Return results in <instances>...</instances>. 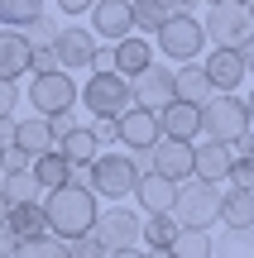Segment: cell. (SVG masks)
Listing matches in <instances>:
<instances>
[{
	"instance_id": "obj_1",
	"label": "cell",
	"mask_w": 254,
	"mask_h": 258,
	"mask_svg": "<svg viewBox=\"0 0 254 258\" xmlns=\"http://www.w3.org/2000/svg\"><path fill=\"white\" fill-rule=\"evenodd\" d=\"M96 211H101V206H96V191H91V186H82V182L53 186V191H48V201H43L48 234H53V239H77V234H91Z\"/></svg>"
},
{
	"instance_id": "obj_2",
	"label": "cell",
	"mask_w": 254,
	"mask_h": 258,
	"mask_svg": "<svg viewBox=\"0 0 254 258\" xmlns=\"http://www.w3.org/2000/svg\"><path fill=\"white\" fill-rule=\"evenodd\" d=\"M72 182L91 186L96 196H106V201H125V196H134V182H139V167H134L130 153H96L86 167H72Z\"/></svg>"
},
{
	"instance_id": "obj_3",
	"label": "cell",
	"mask_w": 254,
	"mask_h": 258,
	"mask_svg": "<svg viewBox=\"0 0 254 258\" xmlns=\"http://www.w3.org/2000/svg\"><path fill=\"white\" fill-rule=\"evenodd\" d=\"M245 129H254L249 120V105L240 91H216L207 105H201V134L216 139V144H235Z\"/></svg>"
},
{
	"instance_id": "obj_4",
	"label": "cell",
	"mask_w": 254,
	"mask_h": 258,
	"mask_svg": "<svg viewBox=\"0 0 254 258\" xmlns=\"http://www.w3.org/2000/svg\"><path fill=\"white\" fill-rule=\"evenodd\" d=\"M173 220H178L182 230H211V225H221V191H216V182H197V177L178 182Z\"/></svg>"
},
{
	"instance_id": "obj_5",
	"label": "cell",
	"mask_w": 254,
	"mask_h": 258,
	"mask_svg": "<svg viewBox=\"0 0 254 258\" xmlns=\"http://www.w3.org/2000/svg\"><path fill=\"white\" fill-rule=\"evenodd\" d=\"M154 48L163 57H173V62H197L201 48H207V29L192 15H168L163 29H154Z\"/></svg>"
},
{
	"instance_id": "obj_6",
	"label": "cell",
	"mask_w": 254,
	"mask_h": 258,
	"mask_svg": "<svg viewBox=\"0 0 254 258\" xmlns=\"http://www.w3.org/2000/svg\"><path fill=\"white\" fill-rule=\"evenodd\" d=\"M77 96H82V105L91 115H111V120H120V115L134 105L130 77H120V72H91V82H86Z\"/></svg>"
},
{
	"instance_id": "obj_7",
	"label": "cell",
	"mask_w": 254,
	"mask_h": 258,
	"mask_svg": "<svg viewBox=\"0 0 254 258\" xmlns=\"http://www.w3.org/2000/svg\"><path fill=\"white\" fill-rule=\"evenodd\" d=\"M201 29H207V43H216V48H240V43L254 34V19H249L245 5H235V0H221V5H207Z\"/></svg>"
},
{
	"instance_id": "obj_8",
	"label": "cell",
	"mask_w": 254,
	"mask_h": 258,
	"mask_svg": "<svg viewBox=\"0 0 254 258\" xmlns=\"http://www.w3.org/2000/svg\"><path fill=\"white\" fill-rule=\"evenodd\" d=\"M29 105H34V115H58V110H77V82L67 67H58V72H34V82H29Z\"/></svg>"
},
{
	"instance_id": "obj_9",
	"label": "cell",
	"mask_w": 254,
	"mask_h": 258,
	"mask_svg": "<svg viewBox=\"0 0 254 258\" xmlns=\"http://www.w3.org/2000/svg\"><path fill=\"white\" fill-rule=\"evenodd\" d=\"M139 230H144V215H134L130 206H120V201H115L111 211H96V225H91V234L106 249H134V244H139Z\"/></svg>"
},
{
	"instance_id": "obj_10",
	"label": "cell",
	"mask_w": 254,
	"mask_h": 258,
	"mask_svg": "<svg viewBox=\"0 0 254 258\" xmlns=\"http://www.w3.org/2000/svg\"><path fill=\"white\" fill-rule=\"evenodd\" d=\"M130 96H134V105H144V110H154V115H159L163 105H173V101H178V96H173V67L149 62L139 77H130Z\"/></svg>"
},
{
	"instance_id": "obj_11",
	"label": "cell",
	"mask_w": 254,
	"mask_h": 258,
	"mask_svg": "<svg viewBox=\"0 0 254 258\" xmlns=\"http://www.w3.org/2000/svg\"><path fill=\"white\" fill-rule=\"evenodd\" d=\"M86 19H91V34H101L106 43H120L125 34H134V10H130V0H96Z\"/></svg>"
},
{
	"instance_id": "obj_12",
	"label": "cell",
	"mask_w": 254,
	"mask_h": 258,
	"mask_svg": "<svg viewBox=\"0 0 254 258\" xmlns=\"http://www.w3.org/2000/svg\"><path fill=\"white\" fill-rule=\"evenodd\" d=\"M163 139V124L154 110H144V105H130V110L120 115V144L130 148H154Z\"/></svg>"
},
{
	"instance_id": "obj_13",
	"label": "cell",
	"mask_w": 254,
	"mask_h": 258,
	"mask_svg": "<svg viewBox=\"0 0 254 258\" xmlns=\"http://www.w3.org/2000/svg\"><path fill=\"white\" fill-rule=\"evenodd\" d=\"M207 77H211V86L216 91H240V82H245V57H240V48H211V57L207 62Z\"/></svg>"
},
{
	"instance_id": "obj_14",
	"label": "cell",
	"mask_w": 254,
	"mask_h": 258,
	"mask_svg": "<svg viewBox=\"0 0 254 258\" xmlns=\"http://www.w3.org/2000/svg\"><path fill=\"white\" fill-rule=\"evenodd\" d=\"M230 163H235L230 158V144H216V139L211 144H192V177L197 182H226Z\"/></svg>"
},
{
	"instance_id": "obj_15",
	"label": "cell",
	"mask_w": 254,
	"mask_h": 258,
	"mask_svg": "<svg viewBox=\"0 0 254 258\" xmlns=\"http://www.w3.org/2000/svg\"><path fill=\"white\" fill-rule=\"evenodd\" d=\"M53 53H58V67H91L96 34H91V29H58Z\"/></svg>"
},
{
	"instance_id": "obj_16",
	"label": "cell",
	"mask_w": 254,
	"mask_h": 258,
	"mask_svg": "<svg viewBox=\"0 0 254 258\" xmlns=\"http://www.w3.org/2000/svg\"><path fill=\"white\" fill-rule=\"evenodd\" d=\"M154 172L168 177V182H187L192 177V144H182V139H159V144H154Z\"/></svg>"
},
{
	"instance_id": "obj_17",
	"label": "cell",
	"mask_w": 254,
	"mask_h": 258,
	"mask_svg": "<svg viewBox=\"0 0 254 258\" xmlns=\"http://www.w3.org/2000/svg\"><path fill=\"white\" fill-rule=\"evenodd\" d=\"M159 124H163V139H182V144H192V139L201 134V105L173 101V105L159 110Z\"/></svg>"
},
{
	"instance_id": "obj_18",
	"label": "cell",
	"mask_w": 254,
	"mask_h": 258,
	"mask_svg": "<svg viewBox=\"0 0 254 258\" xmlns=\"http://www.w3.org/2000/svg\"><path fill=\"white\" fill-rule=\"evenodd\" d=\"M134 196H139L144 215L173 211V201H178V182H168V177H159V172H139V182H134Z\"/></svg>"
},
{
	"instance_id": "obj_19",
	"label": "cell",
	"mask_w": 254,
	"mask_h": 258,
	"mask_svg": "<svg viewBox=\"0 0 254 258\" xmlns=\"http://www.w3.org/2000/svg\"><path fill=\"white\" fill-rule=\"evenodd\" d=\"M29 67H34V43L24 34H0V77L19 82Z\"/></svg>"
},
{
	"instance_id": "obj_20",
	"label": "cell",
	"mask_w": 254,
	"mask_h": 258,
	"mask_svg": "<svg viewBox=\"0 0 254 258\" xmlns=\"http://www.w3.org/2000/svg\"><path fill=\"white\" fill-rule=\"evenodd\" d=\"M173 96H178V101H187V105H207L211 96H216V86H211L207 67L187 62V67H178V72H173Z\"/></svg>"
},
{
	"instance_id": "obj_21",
	"label": "cell",
	"mask_w": 254,
	"mask_h": 258,
	"mask_svg": "<svg viewBox=\"0 0 254 258\" xmlns=\"http://www.w3.org/2000/svg\"><path fill=\"white\" fill-rule=\"evenodd\" d=\"M149 62H154V43L144 34H125L120 43H115V72L120 77H139Z\"/></svg>"
},
{
	"instance_id": "obj_22",
	"label": "cell",
	"mask_w": 254,
	"mask_h": 258,
	"mask_svg": "<svg viewBox=\"0 0 254 258\" xmlns=\"http://www.w3.org/2000/svg\"><path fill=\"white\" fill-rule=\"evenodd\" d=\"M5 230L15 234V239H43V234H48V215H43V201L10 206V215H5Z\"/></svg>"
},
{
	"instance_id": "obj_23",
	"label": "cell",
	"mask_w": 254,
	"mask_h": 258,
	"mask_svg": "<svg viewBox=\"0 0 254 258\" xmlns=\"http://www.w3.org/2000/svg\"><path fill=\"white\" fill-rule=\"evenodd\" d=\"M15 144L24 148L29 158H38V153H48V148H58L48 115H29V120H19V124H15Z\"/></svg>"
},
{
	"instance_id": "obj_24",
	"label": "cell",
	"mask_w": 254,
	"mask_h": 258,
	"mask_svg": "<svg viewBox=\"0 0 254 258\" xmlns=\"http://www.w3.org/2000/svg\"><path fill=\"white\" fill-rule=\"evenodd\" d=\"M221 225H226V230H254V191L230 186V191L221 196Z\"/></svg>"
},
{
	"instance_id": "obj_25",
	"label": "cell",
	"mask_w": 254,
	"mask_h": 258,
	"mask_svg": "<svg viewBox=\"0 0 254 258\" xmlns=\"http://www.w3.org/2000/svg\"><path fill=\"white\" fill-rule=\"evenodd\" d=\"M29 172H34V182L43 186V191H53V186L72 182V163H67L58 148H48V153H38L34 163H29Z\"/></svg>"
},
{
	"instance_id": "obj_26",
	"label": "cell",
	"mask_w": 254,
	"mask_h": 258,
	"mask_svg": "<svg viewBox=\"0 0 254 258\" xmlns=\"http://www.w3.org/2000/svg\"><path fill=\"white\" fill-rule=\"evenodd\" d=\"M58 153H63L72 167H86L96 153H101V144H96V134H91V129H82V124H77L72 134H63V139H58Z\"/></svg>"
},
{
	"instance_id": "obj_27",
	"label": "cell",
	"mask_w": 254,
	"mask_h": 258,
	"mask_svg": "<svg viewBox=\"0 0 254 258\" xmlns=\"http://www.w3.org/2000/svg\"><path fill=\"white\" fill-rule=\"evenodd\" d=\"M168 249L173 258H216V239H211V230H178Z\"/></svg>"
},
{
	"instance_id": "obj_28",
	"label": "cell",
	"mask_w": 254,
	"mask_h": 258,
	"mask_svg": "<svg viewBox=\"0 0 254 258\" xmlns=\"http://www.w3.org/2000/svg\"><path fill=\"white\" fill-rule=\"evenodd\" d=\"M178 230H182V225L173 220V211H159V215H149V220H144L139 239L149 244V249H168V244L178 239Z\"/></svg>"
},
{
	"instance_id": "obj_29",
	"label": "cell",
	"mask_w": 254,
	"mask_h": 258,
	"mask_svg": "<svg viewBox=\"0 0 254 258\" xmlns=\"http://www.w3.org/2000/svg\"><path fill=\"white\" fill-rule=\"evenodd\" d=\"M34 19H43V0H0V24L29 29Z\"/></svg>"
},
{
	"instance_id": "obj_30",
	"label": "cell",
	"mask_w": 254,
	"mask_h": 258,
	"mask_svg": "<svg viewBox=\"0 0 254 258\" xmlns=\"http://www.w3.org/2000/svg\"><path fill=\"white\" fill-rule=\"evenodd\" d=\"M130 10H134V29H163V19L168 15H178L173 10V0H130Z\"/></svg>"
},
{
	"instance_id": "obj_31",
	"label": "cell",
	"mask_w": 254,
	"mask_h": 258,
	"mask_svg": "<svg viewBox=\"0 0 254 258\" xmlns=\"http://www.w3.org/2000/svg\"><path fill=\"white\" fill-rule=\"evenodd\" d=\"M0 191H5L10 206H29V201H38V191H43V186L34 182V172H10L5 182H0Z\"/></svg>"
},
{
	"instance_id": "obj_32",
	"label": "cell",
	"mask_w": 254,
	"mask_h": 258,
	"mask_svg": "<svg viewBox=\"0 0 254 258\" xmlns=\"http://www.w3.org/2000/svg\"><path fill=\"white\" fill-rule=\"evenodd\" d=\"M15 258H67V239H53V234H43V239H19Z\"/></svg>"
},
{
	"instance_id": "obj_33",
	"label": "cell",
	"mask_w": 254,
	"mask_h": 258,
	"mask_svg": "<svg viewBox=\"0 0 254 258\" xmlns=\"http://www.w3.org/2000/svg\"><path fill=\"white\" fill-rule=\"evenodd\" d=\"M221 253L226 258H254V230H226Z\"/></svg>"
},
{
	"instance_id": "obj_34",
	"label": "cell",
	"mask_w": 254,
	"mask_h": 258,
	"mask_svg": "<svg viewBox=\"0 0 254 258\" xmlns=\"http://www.w3.org/2000/svg\"><path fill=\"white\" fill-rule=\"evenodd\" d=\"M67 258H111V249L96 234H77V239H67Z\"/></svg>"
},
{
	"instance_id": "obj_35",
	"label": "cell",
	"mask_w": 254,
	"mask_h": 258,
	"mask_svg": "<svg viewBox=\"0 0 254 258\" xmlns=\"http://www.w3.org/2000/svg\"><path fill=\"white\" fill-rule=\"evenodd\" d=\"M29 163H34V158H29L24 153V148H19V144H5V153H0V172H29Z\"/></svg>"
},
{
	"instance_id": "obj_36",
	"label": "cell",
	"mask_w": 254,
	"mask_h": 258,
	"mask_svg": "<svg viewBox=\"0 0 254 258\" xmlns=\"http://www.w3.org/2000/svg\"><path fill=\"white\" fill-rule=\"evenodd\" d=\"M230 186H254V158H235V163H230V177H226Z\"/></svg>"
},
{
	"instance_id": "obj_37",
	"label": "cell",
	"mask_w": 254,
	"mask_h": 258,
	"mask_svg": "<svg viewBox=\"0 0 254 258\" xmlns=\"http://www.w3.org/2000/svg\"><path fill=\"white\" fill-rule=\"evenodd\" d=\"M91 134H96V144H120V120H111V115H96Z\"/></svg>"
},
{
	"instance_id": "obj_38",
	"label": "cell",
	"mask_w": 254,
	"mask_h": 258,
	"mask_svg": "<svg viewBox=\"0 0 254 258\" xmlns=\"http://www.w3.org/2000/svg\"><path fill=\"white\" fill-rule=\"evenodd\" d=\"M29 72H58V53H53V43L34 48V67H29Z\"/></svg>"
},
{
	"instance_id": "obj_39",
	"label": "cell",
	"mask_w": 254,
	"mask_h": 258,
	"mask_svg": "<svg viewBox=\"0 0 254 258\" xmlns=\"http://www.w3.org/2000/svg\"><path fill=\"white\" fill-rule=\"evenodd\" d=\"M15 105H19V82L0 77V115H15Z\"/></svg>"
},
{
	"instance_id": "obj_40",
	"label": "cell",
	"mask_w": 254,
	"mask_h": 258,
	"mask_svg": "<svg viewBox=\"0 0 254 258\" xmlns=\"http://www.w3.org/2000/svg\"><path fill=\"white\" fill-rule=\"evenodd\" d=\"M91 72H115V43H96V57H91Z\"/></svg>"
},
{
	"instance_id": "obj_41",
	"label": "cell",
	"mask_w": 254,
	"mask_h": 258,
	"mask_svg": "<svg viewBox=\"0 0 254 258\" xmlns=\"http://www.w3.org/2000/svg\"><path fill=\"white\" fill-rule=\"evenodd\" d=\"M48 124H53V139H63V134L77 129V115L72 110H58V115H48Z\"/></svg>"
},
{
	"instance_id": "obj_42",
	"label": "cell",
	"mask_w": 254,
	"mask_h": 258,
	"mask_svg": "<svg viewBox=\"0 0 254 258\" xmlns=\"http://www.w3.org/2000/svg\"><path fill=\"white\" fill-rule=\"evenodd\" d=\"M53 5L63 10V15H72V19H77V15H91V5H96V0H53Z\"/></svg>"
},
{
	"instance_id": "obj_43",
	"label": "cell",
	"mask_w": 254,
	"mask_h": 258,
	"mask_svg": "<svg viewBox=\"0 0 254 258\" xmlns=\"http://www.w3.org/2000/svg\"><path fill=\"white\" fill-rule=\"evenodd\" d=\"M134 167H139V172H154V148H134Z\"/></svg>"
},
{
	"instance_id": "obj_44",
	"label": "cell",
	"mask_w": 254,
	"mask_h": 258,
	"mask_svg": "<svg viewBox=\"0 0 254 258\" xmlns=\"http://www.w3.org/2000/svg\"><path fill=\"white\" fill-rule=\"evenodd\" d=\"M15 115H0V144H15Z\"/></svg>"
},
{
	"instance_id": "obj_45",
	"label": "cell",
	"mask_w": 254,
	"mask_h": 258,
	"mask_svg": "<svg viewBox=\"0 0 254 258\" xmlns=\"http://www.w3.org/2000/svg\"><path fill=\"white\" fill-rule=\"evenodd\" d=\"M15 244H19V239L5 230V225H0V258H15Z\"/></svg>"
},
{
	"instance_id": "obj_46",
	"label": "cell",
	"mask_w": 254,
	"mask_h": 258,
	"mask_svg": "<svg viewBox=\"0 0 254 258\" xmlns=\"http://www.w3.org/2000/svg\"><path fill=\"white\" fill-rule=\"evenodd\" d=\"M240 57H245V72L254 77V34L245 38V43H240Z\"/></svg>"
},
{
	"instance_id": "obj_47",
	"label": "cell",
	"mask_w": 254,
	"mask_h": 258,
	"mask_svg": "<svg viewBox=\"0 0 254 258\" xmlns=\"http://www.w3.org/2000/svg\"><path fill=\"white\" fill-rule=\"evenodd\" d=\"M192 5H201V0H173V10H178V15H192Z\"/></svg>"
},
{
	"instance_id": "obj_48",
	"label": "cell",
	"mask_w": 254,
	"mask_h": 258,
	"mask_svg": "<svg viewBox=\"0 0 254 258\" xmlns=\"http://www.w3.org/2000/svg\"><path fill=\"white\" fill-rule=\"evenodd\" d=\"M111 258H144L139 249H111Z\"/></svg>"
},
{
	"instance_id": "obj_49",
	"label": "cell",
	"mask_w": 254,
	"mask_h": 258,
	"mask_svg": "<svg viewBox=\"0 0 254 258\" xmlns=\"http://www.w3.org/2000/svg\"><path fill=\"white\" fill-rule=\"evenodd\" d=\"M144 258H173V249H144Z\"/></svg>"
},
{
	"instance_id": "obj_50",
	"label": "cell",
	"mask_w": 254,
	"mask_h": 258,
	"mask_svg": "<svg viewBox=\"0 0 254 258\" xmlns=\"http://www.w3.org/2000/svg\"><path fill=\"white\" fill-rule=\"evenodd\" d=\"M5 215H10V201H5V191H0V225H5Z\"/></svg>"
},
{
	"instance_id": "obj_51",
	"label": "cell",
	"mask_w": 254,
	"mask_h": 258,
	"mask_svg": "<svg viewBox=\"0 0 254 258\" xmlns=\"http://www.w3.org/2000/svg\"><path fill=\"white\" fill-rule=\"evenodd\" d=\"M245 105H249V120H254V91H249V101H245Z\"/></svg>"
},
{
	"instance_id": "obj_52",
	"label": "cell",
	"mask_w": 254,
	"mask_h": 258,
	"mask_svg": "<svg viewBox=\"0 0 254 258\" xmlns=\"http://www.w3.org/2000/svg\"><path fill=\"white\" fill-rule=\"evenodd\" d=\"M245 10H249V19H254V0H249V5H245Z\"/></svg>"
},
{
	"instance_id": "obj_53",
	"label": "cell",
	"mask_w": 254,
	"mask_h": 258,
	"mask_svg": "<svg viewBox=\"0 0 254 258\" xmlns=\"http://www.w3.org/2000/svg\"><path fill=\"white\" fill-rule=\"evenodd\" d=\"M201 5H221V0H201Z\"/></svg>"
},
{
	"instance_id": "obj_54",
	"label": "cell",
	"mask_w": 254,
	"mask_h": 258,
	"mask_svg": "<svg viewBox=\"0 0 254 258\" xmlns=\"http://www.w3.org/2000/svg\"><path fill=\"white\" fill-rule=\"evenodd\" d=\"M235 5H249V0H235Z\"/></svg>"
},
{
	"instance_id": "obj_55",
	"label": "cell",
	"mask_w": 254,
	"mask_h": 258,
	"mask_svg": "<svg viewBox=\"0 0 254 258\" xmlns=\"http://www.w3.org/2000/svg\"><path fill=\"white\" fill-rule=\"evenodd\" d=\"M0 153H5V144H0Z\"/></svg>"
},
{
	"instance_id": "obj_56",
	"label": "cell",
	"mask_w": 254,
	"mask_h": 258,
	"mask_svg": "<svg viewBox=\"0 0 254 258\" xmlns=\"http://www.w3.org/2000/svg\"><path fill=\"white\" fill-rule=\"evenodd\" d=\"M249 158H254V148H249Z\"/></svg>"
},
{
	"instance_id": "obj_57",
	"label": "cell",
	"mask_w": 254,
	"mask_h": 258,
	"mask_svg": "<svg viewBox=\"0 0 254 258\" xmlns=\"http://www.w3.org/2000/svg\"><path fill=\"white\" fill-rule=\"evenodd\" d=\"M249 191H254V186H249Z\"/></svg>"
}]
</instances>
